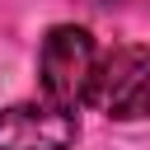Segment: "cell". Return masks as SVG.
I'll list each match as a JSON object with an SVG mask.
<instances>
[{"label":"cell","mask_w":150,"mask_h":150,"mask_svg":"<svg viewBox=\"0 0 150 150\" xmlns=\"http://www.w3.org/2000/svg\"><path fill=\"white\" fill-rule=\"evenodd\" d=\"M84 103H94L98 112H108L117 122L150 117V47L127 42V47L98 52V66H94Z\"/></svg>","instance_id":"2"},{"label":"cell","mask_w":150,"mask_h":150,"mask_svg":"<svg viewBox=\"0 0 150 150\" xmlns=\"http://www.w3.org/2000/svg\"><path fill=\"white\" fill-rule=\"evenodd\" d=\"M94 66H98V42H94L89 28H80V23L47 28L42 52H38V89H42V98L75 112L89 98Z\"/></svg>","instance_id":"1"},{"label":"cell","mask_w":150,"mask_h":150,"mask_svg":"<svg viewBox=\"0 0 150 150\" xmlns=\"http://www.w3.org/2000/svg\"><path fill=\"white\" fill-rule=\"evenodd\" d=\"M75 136V112L47 98L0 108V150H70Z\"/></svg>","instance_id":"3"}]
</instances>
